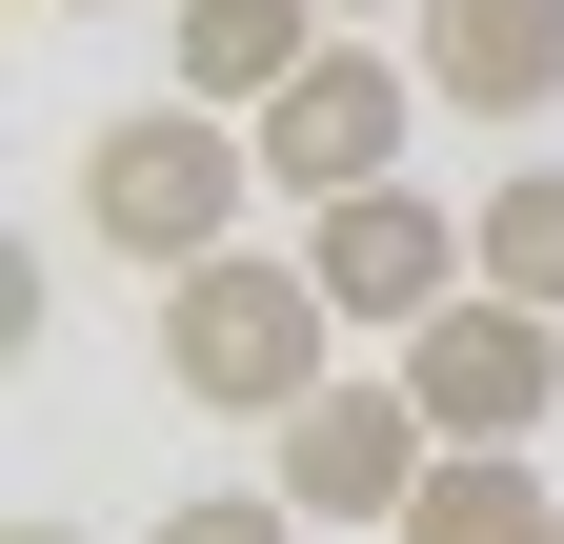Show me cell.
<instances>
[{
  "label": "cell",
  "mask_w": 564,
  "mask_h": 544,
  "mask_svg": "<svg viewBox=\"0 0 564 544\" xmlns=\"http://www.w3.org/2000/svg\"><path fill=\"white\" fill-rule=\"evenodd\" d=\"M242 202H282L242 101H121L101 142H82V242H101V262H141V283L223 262V242H242Z\"/></svg>",
  "instance_id": "cell-1"
},
{
  "label": "cell",
  "mask_w": 564,
  "mask_h": 544,
  "mask_svg": "<svg viewBox=\"0 0 564 544\" xmlns=\"http://www.w3.org/2000/svg\"><path fill=\"white\" fill-rule=\"evenodd\" d=\"M162 383L202 403V424H282L303 383H343V303L303 242H223L162 283Z\"/></svg>",
  "instance_id": "cell-2"
},
{
  "label": "cell",
  "mask_w": 564,
  "mask_h": 544,
  "mask_svg": "<svg viewBox=\"0 0 564 544\" xmlns=\"http://www.w3.org/2000/svg\"><path fill=\"white\" fill-rule=\"evenodd\" d=\"M303 262H323V303L364 323V344H403V323H444L484 283V222L423 202V182H343V202H303Z\"/></svg>",
  "instance_id": "cell-3"
},
{
  "label": "cell",
  "mask_w": 564,
  "mask_h": 544,
  "mask_svg": "<svg viewBox=\"0 0 564 544\" xmlns=\"http://www.w3.org/2000/svg\"><path fill=\"white\" fill-rule=\"evenodd\" d=\"M262 444H282L262 485L303 504V524H403V504H423V464H444V424H423V383H403V363H383V383H303Z\"/></svg>",
  "instance_id": "cell-4"
},
{
  "label": "cell",
  "mask_w": 564,
  "mask_h": 544,
  "mask_svg": "<svg viewBox=\"0 0 564 544\" xmlns=\"http://www.w3.org/2000/svg\"><path fill=\"white\" fill-rule=\"evenodd\" d=\"M403 383H423V424H444V444H544V403H564V303L464 283L444 323H403Z\"/></svg>",
  "instance_id": "cell-5"
},
{
  "label": "cell",
  "mask_w": 564,
  "mask_h": 544,
  "mask_svg": "<svg viewBox=\"0 0 564 544\" xmlns=\"http://www.w3.org/2000/svg\"><path fill=\"white\" fill-rule=\"evenodd\" d=\"M403 121H423V61H383V41H323L303 81L262 101V182H282V202H343V182H403Z\"/></svg>",
  "instance_id": "cell-6"
},
{
  "label": "cell",
  "mask_w": 564,
  "mask_h": 544,
  "mask_svg": "<svg viewBox=\"0 0 564 544\" xmlns=\"http://www.w3.org/2000/svg\"><path fill=\"white\" fill-rule=\"evenodd\" d=\"M403 61H423V101H464V121H544L564 101V0H423Z\"/></svg>",
  "instance_id": "cell-7"
},
{
  "label": "cell",
  "mask_w": 564,
  "mask_h": 544,
  "mask_svg": "<svg viewBox=\"0 0 564 544\" xmlns=\"http://www.w3.org/2000/svg\"><path fill=\"white\" fill-rule=\"evenodd\" d=\"M323 41H343V0H182V101H242L262 121Z\"/></svg>",
  "instance_id": "cell-8"
},
{
  "label": "cell",
  "mask_w": 564,
  "mask_h": 544,
  "mask_svg": "<svg viewBox=\"0 0 564 544\" xmlns=\"http://www.w3.org/2000/svg\"><path fill=\"white\" fill-rule=\"evenodd\" d=\"M564 504H544V464L524 444H444V464H423V504L383 524V544H544Z\"/></svg>",
  "instance_id": "cell-9"
},
{
  "label": "cell",
  "mask_w": 564,
  "mask_h": 544,
  "mask_svg": "<svg viewBox=\"0 0 564 544\" xmlns=\"http://www.w3.org/2000/svg\"><path fill=\"white\" fill-rule=\"evenodd\" d=\"M464 222H484V283H505V303H564V162H524V182H484Z\"/></svg>",
  "instance_id": "cell-10"
},
{
  "label": "cell",
  "mask_w": 564,
  "mask_h": 544,
  "mask_svg": "<svg viewBox=\"0 0 564 544\" xmlns=\"http://www.w3.org/2000/svg\"><path fill=\"white\" fill-rule=\"evenodd\" d=\"M141 544H303V504H282V485H202V504H162Z\"/></svg>",
  "instance_id": "cell-11"
},
{
  "label": "cell",
  "mask_w": 564,
  "mask_h": 544,
  "mask_svg": "<svg viewBox=\"0 0 564 544\" xmlns=\"http://www.w3.org/2000/svg\"><path fill=\"white\" fill-rule=\"evenodd\" d=\"M0 544H101V524H0Z\"/></svg>",
  "instance_id": "cell-12"
},
{
  "label": "cell",
  "mask_w": 564,
  "mask_h": 544,
  "mask_svg": "<svg viewBox=\"0 0 564 544\" xmlns=\"http://www.w3.org/2000/svg\"><path fill=\"white\" fill-rule=\"evenodd\" d=\"M343 21H423V0H343Z\"/></svg>",
  "instance_id": "cell-13"
},
{
  "label": "cell",
  "mask_w": 564,
  "mask_h": 544,
  "mask_svg": "<svg viewBox=\"0 0 564 544\" xmlns=\"http://www.w3.org/2000/svg\"><path fill=\"white\" fill-rule=\"evenodd\" d=\"M41 21H101V0H41Z\"/></svg>",
  "instance_id": "cell-14"
},
{
  "label": "cell",
  "mask_w": 564,
  "mask_h": 544,
  "mask_svg": "<svg viewBox=\"0 0 564 544\" xmlns=\"http://www.w3.org/2000/svg\"><path fill=\"white\" fill-rule=\"evenodd\" d=\"M544 544H564V524H544Z\"/></svg>",
  "instance_id": "cell-15"
}]
</instances>
